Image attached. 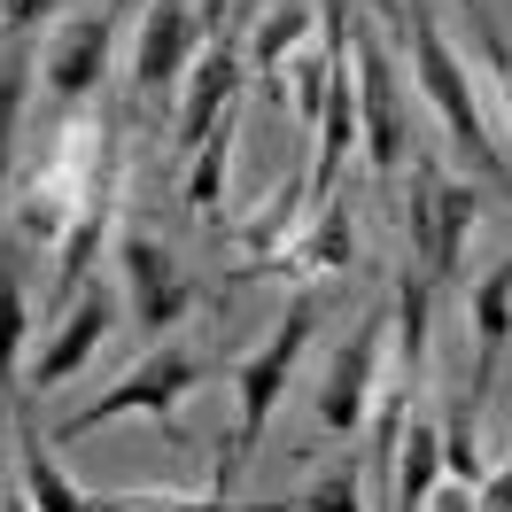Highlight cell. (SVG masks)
Segmentation results:
<instances>
[{"label": "cell", "instance_id": "6da1fadb", "mask_svg": "<svg viewBox=\"0 0 512 512\" xmlns=\"http://www.w3.org/2000/svg\"><path fill=\"white\" fill-rule=\"evenodd\" d=\"M412 70H419V94L435 101V117H443L450 148L474 163V171H489V179H512L505 148H497V140L481 132V109H474V86H466V63L450 55L443 24H435L427 8H412Z\"/></svg>", "mask_w": 512, "mask_h": 512}, {"label": "cell", "instance_id": "7a4b0ae2", "mask_svg": "<svg viewBox=\"0 0 512 512\" xmlns=\"http://www.w3.org/2000/svg\"><path fill=\"white\" fill-rule=\"evenodd\" d=\"M311 326H319V288L303 280V288L288 295V311H280V334H272L256 357H241V373H233V388H241V427H233V443H225L218 466L241 474V458H249V443L264 435V419H272V404H280V388H288L295 357H303V342H311Z\"/></svg>", "mask_w": 512, "mask_h": 512}, {"label": "cell", "instance_id": "3957f363", "mask_svg": "<svg viewBox=\"0 0 512 512\" xmlns=\"http://www.w3.org/2000/svg\"><path fill=\"white\" fill-rule=\"evenodd\" d=\"M202 373H210V357H202V350H179V342H171V350L140 357L125 381L109 388V396H94L86 412H70L63 427L47 435V443H78V435H94V427H109V419H125V412H156V419H163V435H171V404H179V396H187ZM171 443H179V435H171Z\"/></svg>", "mask_w": 512, "mask_h": 512}, {"label": "cell", "instance_id": "277c9868", "mask_svg": "<svg viewBox=\"0 0 512 512\" xmlns=\"http://www.w3.org/2000/svg\"><path fill=\"white\" fill-rule=\"evenodd\" d=\"M481 218V194L466 187V179H443L435 163H419L412 179V249H419V272L427 280H458L466 272V233H474Z\"/></svg>", "mask_w": 512, "mask_h": 512}, {"label": "cell", "instance_id": "5b68a950", "mask_svg": "<svg viewBox=\"0 0 512 512\" xmlns=\"http://www.w3.org/2000/svg\"><path fill=\"white\" fill-rule=\"evenodd\" d=\"M117 264H125V288H132V326H140L148 342H163V334L194 311V295H202V288L171 264V249H163L156 233H140V225L117 241Z\"/></svg>", "mask_w": 512, "mask_h": 512}, {"label": "cell", "instance_id": "8992f818", "mask_svg": "<svg viewBox=\"0 0 512 512\" xmlns=\"http://www.w3.org/2000/svg\"><path fill=\"white\" fill-rule=\"evenodd\" d=\"M350 70H357V140L373 171H396L404 156V117H396V63H388V39L373 24H350Z\"/></svg>", "mask_w": 512, "mask_h": 512}, {"label": "cell", "instance_id": "52a82bcc", "mask_svg": "<svg viewBox=\"0 0 512 512\" xmlns=\"http://www.w3.org/2000/svg\"><path fill=\"white\" fill-rule=\"evenodd\" d=\"M381 342H388V311L373 303V311L357 319V334L326 357V373H319V427H334V435H357V427H365V396H373Z\"/></svg>", "mask_w": 512, "mask_h": 512}, {"label": "cell", "instance_id": "ba28073f", "mask_svg": "<svg viewBox=\"0 0 512 512\" xmlns=\"http://www.w3.org/2000/svg\"><path fill=\"white\" fill-rule=\"evenodd\" d=\"M109 39H117V8H78V16H63V24L47 32V55H39L47 86L63 101H86L101 86V70H109Z\"/></svg>", "mask_w": 512, "mask_h": 512}, {"label": "cell", "instance_id": "9c48e42d", "mask_svg": "<svg viewBox=\"0 0 512 512\" xmlns=\"http://www.w3.org/2000/svg\"><path fill=\"white\" fill-rule=\"evenodd\" d=\"M233 94H241V47H233V32H210V47H202V63H194V78H187V94H179V148H187V156L210 140V125L233 109Z\"/></svg>", "mask_w": 512, "mask_h": 512}, {"label": "cell", "instance_id": "30bf717a", "mask_svg": "<svg viewBox=\"0 0 512 512\" xmlns=\"http://www.w3.org/2000/svg\"><path fill=\"white\" fill-rule=\"evenodd\" d=\"M194 8L187 0H148V24H140V55H132V86L140 94H171L179 70L194 63Z\"/></svg>", "mask_w": 512, "mask_h": 512}, {"label": "cell", "instance_id": "8fae6325", "mask_svg": "<svg viewBox=\"0 0 512 512\" xmlns=\"http://www.w3.org/2000/svg\"><path fill=\"white\" fill-rule=\"evenodd\" d=\"M505 342H512V256H497V264L481 272V288H474V381H466V396H458L466 412L489 396Z\"/></svg>", "mask_w": 512, "mask_h": 512}, {"label": "cell", "instance_id": "7c38bea8", "mask_svg": "<svg viewBox=\"0 0 512 512\" xmlns=\"http://www.w3.org/2000/svg\"><path fill=\"white\" fill-rule=\"evenodd\" d=\"M101 334H109V288H86L78 295V311L63 319V334L39 350V365H32V388L47 396V388H63V381H78V365L101 350Z\"/></svg>", "mask_w": 512, "mask_h": 512}, {"label": "cell", "instance_id": "4fadbf2b", "mask_svg": "<svg viewBox=\"0 0 512 512\" xmlns=\"http://www.w3.org/2000/svg\"><path fill=\"white\" fill-rule=\"evenodd\" d=\"M16 450H24V497H32L39 512H125V497H86V489L55 466V443L24 435Z\"/></svg>", "mask_w": 512, "mask_h": 512}, {"label": "cell", "instance_id": "5bb4252c", "mask_svg": "<svg viewBox=\"0 0 512 512\" xmlns=\"http://www.w3.org/2000/svg\"><path fill=\"white\" fill-rule=\"evenodd\" d=\"M435 474H443V435L435 427H404V450H396V489H388V512H419L435 497Z\"/></svg>", "mask_w": 512, "mask_h": 512}, {"label": "cell", "instance_id": "9a60e30c", "mask_svg": "<svg viewBox=\"0 0 512 512\" xmlns=\"http://www.w3.org/2000/svg\"><path fill=\"white\" fill-rule=\"evenodd\" d=\"M396 350H404V373H419L427 365V319H435V280L419 272V264H404L396 272Z\"/></svg>", "mask_w": 512, "mask_h": 512}, {"label": "cell", "instance_id": "2e32d148", "mask_svg": "<svg viewBox=\"0 0 512 512\" xmlns=\"http://www.w3.org/2000/svg\"><path fill=\"white\" fill-rule=\"evenodd\" d=\"M350 202H342V194H326L319 202V218H311V233H303V241H295V272H342V264H350Z\"/></svg>", "mask_w": 512, "mask_h": 512}, {"label": "cell", "instance_id": "e0dca14e", "mask_svg": "<svg viewBox=\"0 0 512 512\" xmlns=\"http://www.w3.org/2000/svg\"><path fill=\"white\" fill-rule=\"evenodd\" d=\"M311 0H288V8H272V24L256 32V86H280V70H288V55L303 47V32H311Z\"/></svg>", "mask_w": 512, "mask_h": 512}, {"label": "cell", "instance_id": "ac0fdd59", "mask_svg": "<svg viewBox=\"0 0 512 512\" xmlns=\"http://www.w3.org/2000/svg\"><path fill=\"white\" fill-rule=\"evenodd\" d=\"M225 171H233V109H225L218 125H210V140L194 148V171H187V202L194 210H218L225 202Z\"/></svg>", "mask_w": 512, "mask_h": 512}, {"label": "cell", "instance_id": "d6986e66", "mask_svg": "<svg viewBox=\"0 0 512 512\" xmlns=\"http://www.w3.org/2000/svg\"><path fill=\"white\" fill-rule=\"evenodd\" d=\"M16 357H24V288H16V272L0 264V412H8V381H16Z\"/></svg>", "mask_w": 512, "mask_h": 512}, {"label": "cell", "instance_id": "ffe728a7", "mask_svg": "<svg viewBox=\"0 0 512 512\" xmlns=\"http://www.w3.org/2000/svg\"><path fill=\"white\" fill-rule=\"evenodd\" d=\"M295 512H365V466H334V474H319L303 497H295Z\"/></svg>", "mask_w": 512, "mask_h": 512}, {"label": "cell", "instance_id": "44dd1931", "mask_svg": "<svg viewBox=\"0 0 512 512\" xmlns=\"http://www.w3.org/2000/svg\"><path fill=\"white\" fill-rule=\"evenodd\" d=\"M24 55L0 63V187H8V156H16V132H24Z\"/></svg>", "mask_w": 512, "mask_h": 512}, {"label": "cell", "instance_id": "7402d4cb", "mask_svg": "<svg viewBox=\"0 0 512 512\" xmlns=\"http://www.w3.org/2000/svg\"><path fill=\"white\" fill-rule=\"evenodd\" d=\"M280 78L295 86V117H303V125H319V117H326V55H288Z\"/></svg>", "mask_w": 512, "mask_h": 512}, {"label": "cell", "instance_id": "603a6c76", "mask_svg": "<svg viewBox=\"0 0 512 512\" xmlns=\"http://www.w3.org/2000/svg\"><path fill=\"white\" fill-rule=\"evenodd\" d=\"M47 8H55V0H0V24H8V32H24V24H39Z\"/></svg>", "mask_w": 512, "mask_h": 512}, {"label": "cell", "instance_id": "cb8c5ba5", "mask_svg": "<svg viewBox=\"0 0 512 512\" xmlns=\"http://www.w3.org/2000/svg\"><path fill=\"white\" fill-rule=\"evenodd\" d=\"M427 512H474V489H466V481H443V489L427 497Z\"/></svg>", "mask_w": 512, "mask_h": 512}, {"label": "cell", "instance_id": "d4e9b609", "mask_svg": "<svg viewBox=\"0 0 512 512\" xmlns=\"http://www.w3.org/2000/svg\"><path fill=\"white\" fill-rule=\"evenodd\" d=\"M474 512H512V474H497L489 489H474Z\"/></svg>", "mask_w": 512, "mask_h": 512}, {"label": "cell", "instance_id": "484cf974", "mask_svg": "<svg viewBox=\"0 0 512 512\" xmlns=\"http://www.w3.org/2000/svg\"><path fill=\"white\" fill-rule=\"evenodd\" d=\"M194 512H233V466H218V481H210V497H202Z\"/></svg>", "mask_w": 512, "mask_h": 512}, {"label": "cell", "instance_id": "4316f807", "mask_svg": "<svg viewBox=\"0 0 512 512\" xmlns=\"http://www.w3.org/2000/svg\"><path fill=\"white\" fill-rule=\"evenodd\" d=\"M225 8H233V0H202V8H194V24H202V32H225Z\"/></svg>", "mask_w": 512, "mask_h": 512}, {"label": "cell", "instance_id": "83f0119b", "mask_svg": "<svg viewBox=\"0 0 512 512\" xmlns=\"http://www.w3.org/2000/svg\"><path fill=\"white\" fill-rule=\"evenodd\" d=\"M8 512H39V505H32V497H8Z\"/></svg>", "mask_w": 512, "mask_h": 512}, {"label": "cell", "instance_id": "f1b7e54d", "mask_svg": "<svg viewBox=\"0 0 512 512\" xmlns=\"http://www.w3.org/2000/svg\"><path fill=\"white\" fill-rule=\"evenodd\" d=\"M373 8H396V0H373Z\"/></svg>", "mask_w": 512, "mask_h": 512}]
</instances>
